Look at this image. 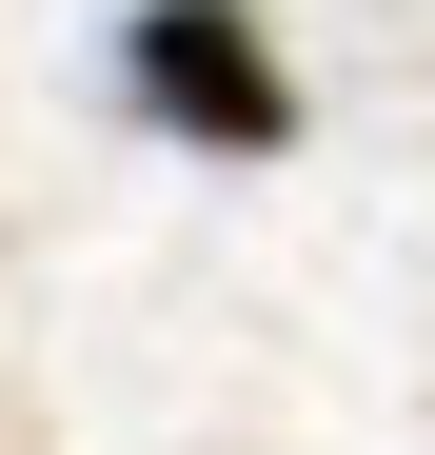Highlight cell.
Returning a JSON list of instances; mask_svg holds the SVG:
<instances>
[{
	"instance_id": "1",
	"label": "cell",
	"mask_w": 435,
	"mask_h": 455,
	"mask_svg": "<svg viewBox=\"0 0 435 455\" xmlns=\"http://www.w3.org/2000/svg\"><path fill=\"white\" fill-rule=\"evenodd\" d=\"M119 80H138L159 139H218V159H277V139H297V80H277L257 0H138V20H119Z\"/></svg>"
}]
</instances>
